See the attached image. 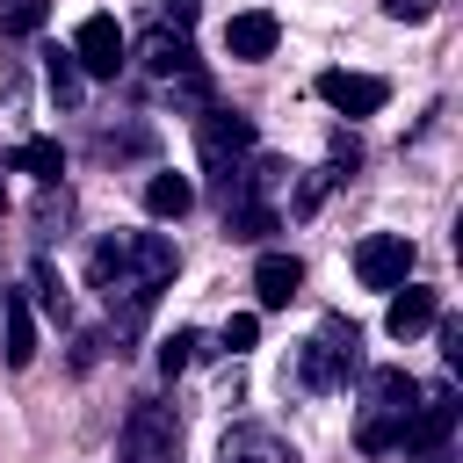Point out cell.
Listing matches in <instances>:
<instances>
[{
  "instance_id": "1",
  "label": "cell",
  "mask_w": 463,
  "mask_h": 463,
  "mask_svg": "<svg viewBox=\"0 0 463 463\" xmlns=\"http://www.w3.org/2000/svg\"><path fill=\"white\" fill-rule=\"evenodd\" d=\"M362 427H354V441L369 449V456H383V449H405V420H412V405H420V383L405 376V369H369L362 376Z\"/></svg>"
},
{
  "instance_id": "2",
  "label": "cell",
  "mask_w": 463,
  "mask_h": 463,
  "mask_svg": "<svg viewBox=\"0 0 463 463\" xmlns=\"http://www.w3.org/2000/svg\"><path fill=\"white\" fill-rule=\"evenodd\" d=\"M195 145H203V174H210L217 203H232V188H239V174L253 159V123L239 109H203L195 116Z\"/></svg>"
},
{
  "instance_id": "3",
  "label": "cell",
  "mask_w": 463,
  "mask_h": 463,
  "mask_svg": "<svg viewBox=\"0 0 463 463\" xmlns=\"http://www.w3.org/2000/svg\"><path fill=\"white\" fill-rule=\"evenodd\" d=\"M174 456H181V420H174V405L137 398V405L123 412V427H116V463H174Z\"/></svg>"
},
{
  "instance_id": "4",
  "label": "cell",
  "mask_w": 463,
  "mask_h": 463,
  "mask_svg": "<svg viewBox=\"0 0 463 463\" xmlns=\"http://www.w3.org/2000/svg\"><path fill=\"white\" fill-rule=\"evenodd\" d=\"M354 275H362V289H398L405 275H412V239L405 232H369L362 246H354Z\"/></svg>"
},
{
  "instance_id": "5",
  "label": "cell",
  "mask_w": 463,
  "mask_h": 463,
  "mask_svg": "<svg viewBox=\"0 0 463 463\" xmlns=\"http://www.w3.org/2000/svg\"><path fill=\"white\" fill-rule=\"evenodd\" d=\"M65 51L80 58L87 80H116V72H123V22H116V14H87Z\"/></svg>"
},
{
  "instance_id": "6",
  "label": "cell",
  "mask_w": 463,
  "mask_h": 463,
  "mask_svg": "<svg viewBox=\"0 0 463 463\" xmlns=\"http://www.w3.org/2000/svg\"><path fill=\"white\" fill-rule=\"evenodd\" d=\"M318 101H326L333 116H376V109L391 101V87H383L376 72H347V65H333V72H318Z\"/></svg>"
},
{
  "instance_id": "7",
  "label": "cell",
  "mask_w": 463,
  "mask_h": 463,
  "mask_svg": "<svg viewBox=\"0 0 463 463\" xmlns=\"http://www.w3.org/2000/svg\"><path fill=\"white\" fill-rule=\"evenodd\" d=\"M217 463H297V449H289L275 427H260V420H239V427H224V441H217Z\"/></svg>"
},
{
  "instance_id": "8",
  "label": "cell",
  "mask_w": 463,
  "mask_h": 463,
  "mask_svg": "<svg viewBox=\"0 0 463 463\" xmlns=\"http://www.w3.org/2000/svg\"><path fill=\"white\" fill-rule=\"evenodd\" d=\"M449 427H456V398L449 391H420V405L405 420V456H434L449 441Z\"/></svg>"
},
{
  "instance_id": "9",
  "label": "cell",
  "mask_w": 463,
  "mask_h": 463,
  "mask_svg": "<svg viewBox=\"0 0 463 463\" xmlns=\"http://www.w3.org/2000/svg\"><path fill=\"white\" fill-rule=\"evenodd\" d=\"M434 318H441V297H434L427 282H412V275H405V282L391 289V311H383V326H391V340H412V333H427Z\"/></svg>"
},
{
  "instance_id": "10",
  "label": "cell",
  "mask_w": 463,
  "mask_h": 463,
  "mask_svg": "<svg viewBox=\"0 0 463 463\" xmlns=\"http://www.w3.org/2000/svg\"><path fill=\"white\" fill-rule=\"evenodd\" d=\"M0 354H7V369H29V362H36V311H29V289H7V297H0Z\"/></svg>"
},
{
  "instance_id": "11",
  "label": "cell",
  "mask_w": 463,
  "mask_h": 463,
  "mask_svg": "<svg viewBox=\"0 0 463 463\" xmlns=\"http://www.w3.org/2000/svg\"><path fill=\"white\" fill-rule=\"evenodd\" d=\"M297 289H304V260H297V253H260V260H253V297H260V311H282Z\"/></svg>"
},
{
  "instance_id": "12",
  "label": "cell",
  "mask_w": 463,
  "mask_h": 463,
  "mask_svg": "<svg viewBox=\"0 0 463 463\" xmlns=\"http://www.w3.org/2000/svg\"><path fill=\"white\" fill-rule=\"evenodd\" d=\"M275 36H282V29H275V14H268V7H246V14H232V22H224V51H232V58H246V65H253V58H268V51H275Z\"/></svg>"
},
{
  "instance_id": "13",
  "label": "cell",
  "mask_w": 463,
  "mask_h": 463,
  "mask_svg": "<svg viewBox=\"0 0 463 463\" xmlns=\"http://www.w3.org/2000/svg\"><path fill=\"white\" fill-rule=\"evenodd\" d=\"M362 362H347L333 340H304V362H297V376H304V391H340L347 376H354Z\"/></svg>"
},
{
  "instance_id": "14",
  "label": "cell",
  "mask_w": 463,
  "mask_h": 463,
  "mask_svg": "<svg viewBox=\"0 0 463 463\" xmlns=\"http://www.w3.org/2000/svg\"><path fill=\"white\" fill-rule=\"evenodd\" d=\"M145 65L174 87V80H188V72H195V51H188V36H181V29H152V36H145Z\"/></svg>"
},
{
  "instance_id": "15",
  "label": "cell",
  "mask_w": 463,
  "mask_h": 463,
  "mask_svg": "<svg viewBox=\"0 0 463 463\" xmlns=\"http://www.w3.org/2000/svg\"><path fill=\"white\" fill-rule=\"evenodd\" d=\"M145 210H152L159 224L188 217V210H195V188H188V174H152V181H145Z\"/></svg>"
},
{
  "instance_id": "16",
  "label": "cell",
  "mask_w": 463,
  "mask_h": 463,
  "mask_svg": "<svg viewBox=\"0 0 463 463\" xmlns=\"http://www.w3.org/2000/svg\"><path fill=\"white\" fill-rule=\"evenodd\" d=\"M14 166H22V174H36V181L51 188V181L65 174V152H58V137H22V145H14Z\"/></svg>"
},
{
  "instance_id": "17",
  "label": "cell",
  "mask_w": 463,
  "mask_h": 463,
  "mask_svg": "<svg viewBox=\"0 0 463 463\" xmlns=\"http://www.w3.org/2000/svg\"><path fill=\"white\" fill-rule=\"evenodd\" d=\"M43 80H51V94H58L65 109L87 94V72H80V58H72V51H51V58H43Z\"/></svg>"
},
{
  "instance_id": "18",
  "label": "cell",
  "mask_w": 463,
  "mask_h": 463,
  "mask_svg": "<svg viewBox=\"0 0 463 463\" xmlns=\"http://www.w3.org/2000/svg\"><path fill=\"white\" fill-rule=\"evenodd\" d=\"M51 22V0H0V36H36Z\"/></svg>"
},
{
  "instance_id": "19",
  "label": "cell",
  "mask_w": 463,
  "mask_h": 463,
  "mask_svg": "<svg viewBox=\"0 0 463 463\" xmlns=\"http://www.w3.org/2000/svg\"><path fill=\"white\" fill-rule=\"evenodd\" d=\"M195 347H203V340H195V333H188V326H174V333H166V340H159V369H166V376H181V369H188V362H195Z\"/></svg>"
},
{
  "instance_id": "20",
  "label": "cell",
  "mask_w": 463,
  "mask_h": 463,
  "mask_svg": "<svg viewBox=\"0 0 463 463\" xmlns=\"http://www.w3.org/2000/svg\"><path fill=\"white\" fill-rule=\"evenodd\" d=\"M29 297H36V304H43L51 318H65V289H58V275H51V268H36V282H29Z\"/></svg>"
},
{
  "instance_id": "21",
  "label": "cell",
  "mask_w": 463,
  "mask_h": 463,
  "mask_svg": "<svg viewBox=\"0 0 463 463\" xmlns=\"http://www.w3.org/2000/svg\"><path fill=\"white\" fill-rule=\"evenodd\" d=\"M253 340H260V318H253V311H239V318H224V347H232V354H246Z\"/></svg>"
},
{
  "instance_id": "22",
  "label": "cell",
  "mask_w": 463,
  "mask_h": 463,
  "mask_svg": "<svg viewBox=\"0 0 463 463\" xmlns=\"http://www.w3.org/2000/svg\"><path fill=\"white\" fill-rule=\"evenodd\" d=\"M101 152H152V130H101Z\"/></svg>"
},
{
  "instance_id": "23",
  "label": "cell",
  "mask_w": 463,
  "mask_h": 463,
  "mask_svg": "<svg viewBox=\"0 0 463 463\" xmlns=\"http://www.w3.org/2000/svg\"><path fill=\"white\" fill-rule=\"evenodd\" d=\"M383 14H391V22H427L434 0H383Z\"/></svg>"
},
{
  "instance_id": "24",
  "label": "cell",
  "mask_w": 463,
  "mask_h": 463,
  "mask_svg": "<svg viewBox=\"0 0 463 463\" xmlns=\"http://www.w3.org/2000/svg\"><path fill=\"white\" fill-rule=\"evenodd\" d=\"M441 362H449V369L463 362V326H441Z\"/></svg>"
},
{
  "instance_id": "25",
  "label": "cell",
  "mask_w": 463,
  "mask_h": 463,
  "mask_svg": "<svg viewBox=\"0 0 463 463\" xmlns=\"http://www.w3.org/2000/svg\"><path fill=\"white\" fill-rule=\"evenodd\" d=\"M354 159H362V145H354V137L340 130V137H333V166H354Z\"/></svg>"
},
{
  "instance_id": "26",
  "label": "cell",
  "mask_w": 463,
  "mask_h": 463,
  "mask_svg": "<svg viewBox=\"0 0 463 463\" xmlns=\"http://www.w3.org/2000/svg\"><path fill=\"white\" fill-rule=\"evenodd\" d=\"M159 7H166V14H174V29H188V22H195V7H203V0H159Z\"/></svg>"
}]
</instances>
